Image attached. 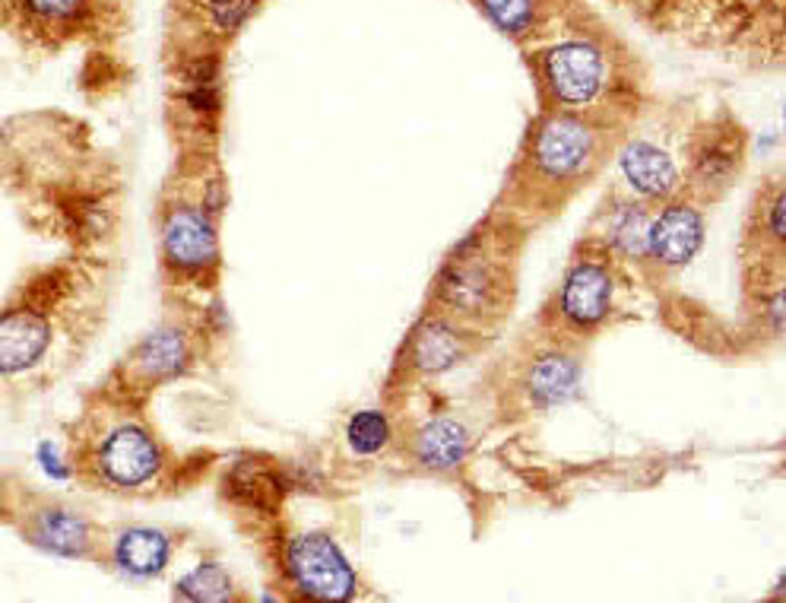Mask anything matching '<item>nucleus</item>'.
Returning <instances> with one entry per match:
<instances>
[{"label":"nucleus","mask_w":786,"mask_h":603,"mask_svg":"<svg viewBox=\"0 0 786 603\" xmlns=\"http://www.w3.org/2000/svg\"><path fill=\"white\" fill-rule=\"evenodd\" d=\"M165 464V448L153 432L137 420H121L89 439L77 470L99 490L143 492L159 483Z\"/></svg>","instance_id":"f257e3e1"},{"label":"nucleus","mask_w":786,"mask_h":603,"mask_svg":"<svg viewBox=\"0 0 786 603\" xmlns=\"http://www.w3.org/2000/svg\"><path fill=\"white\" fill-rule=\"evenodd\" d=\"M162 264L181 280L216 277L222 264L216 217L200 201H175L162 210L159 223Z\"/></svg>","instance_id":"f03ea898"},{"label":"nucleus","mask_w":786,"mask_h":603,"mask_svg":"<svg viewBox=\"0 0 786 603\" xmlns=\"http://www.w3.org/2000/svg\"><path fill=\"white\" fill-rule=\"evenodd\" d=\"M285 579L308 601H352L359 591L355 569L336 540L324 531L289 536L283 553Z\"/></svg>","instance_id":"7ed1b4c3"},{"label":"nucleus","mask_w":786,"mask_h":603,"mask_svg":"<svg viewBox=\"0 0 786 603\" xmlns=\"http://www.w3.org/2000/svg\"><path fill=\"white\" fill-rule=\"evenodd\" d=\"M105 3L109 0H0V29L54 51L102 23Z\"/></svg>","instance_id":"20e7f679"},{"label":"nucleus","mask_w":786,"mask_h":603,"mask_svg":"<svg viewBox=\"0 0 786 603\" xmlns=\"http://www.w3.org/2000/svg\"><path fill=\"white\" fill-rule=\"evenodd\" d=\"M543 83L562 109H584L609 83L606 48L587 36L555 42L543 54Z\"/></svg>","instance_id":"39448f33"},{"label":"nucleus","mask_w":786,"mask_h":603,"mask_svg":"<svg viewBox=\"0 0 786 603\" xmlns=\"http://www.w3.org/2000/svg\"><path fill=\"white\" fill-rule=\"evenodd\" d=\"M530 162L543 181H577L596 162V131L574 114H552L536 128Z\"/></svg>","instance_id":"423d86ee"},{"label":"nucleus","mask_w":786,"mask_h":603,"mask_svg":"<svg viewBox=\"0 0 786 603\" xmlns=\"http://www.w3.org/2000/svg\"><path fill=\"white\" fill-rule=\"evenodd\" d=\"M20 534L26 543L42 550L48 556L87 559L95 550V527L87 514L61 505V502H39L22 512Z\"/></svg>","instance_id":"0eeeda50"},{"label":"nucleus","mask_w":786,"mask_h":603,"mask_svg":"<svg viewBox=\"0 0 786 603\" xmlns=\"http://www.w3.org/2000/svg\"><path fill=\"white\" fill-rule=\"evenodd\" d=\"M437 292L451 312L466 314V318H476L495 305L498 273L492 268V261L473 248V239H466L447 261V268L441 270Z\"/></svg>","instance_id":"6e6552de"},{"label":"nucleus","mask_w":786,"mask_h":603,"mask_svg":"<svg viewBox=\"0 0 786 603\" xmlns=\"http://www.w3.org/2000/svg\"><path fill=\"white\" fill-rule=\"evenodd\" d=\"M191 362H194V340L184 328L169 324L147 334L133 346V353L128 356V375L133 384L153 388V384L184 375Z\"/></svg>","instance_id":"1a4fd4ad"},{"label":"nucleus","mask_w":786,"mask_h":603,"mask_svg":"<svg viewBox=\"0 0 786 603\" xmlns=\"http://www.w3.org/2000/svg\"><path fill=\"white\" fill-rule=\"evenodd\" d=\"M704 242V217L688 201H673L651 220L647 254L663 268H685Z\"/></svg>","instance_id":"9d476101"},{"label":"nucleus","mask_w":786,"mask_h":603,"mask_svg":"<svg viewBox=\"0 0 786 603\" xmlns=\"http://www.w3.org/2000/svg\"><path fill=\"white\" fill-rule=\"evenodd\" d=\"M615 299V280L606 264L599 261H577L562 287V314L565 321L590 331L606 321Z\"/></svg>","instance_id":"9b49d317"},{"label":"nucleus","mask_w":786,"mask_h":603,"mask_svg":"<svg viewBox=\"0 0 786 603\" xmlns=\"http://www.w3.org/2000/svg\"><path fill=\"white\" fill-rule=\"evenodd\" d=\"M172 550H175V543L165 531L147 527V524H133V527H124L111 540V562L128 579L150 581L159 579L169 569Z\"/></svg>","instance_id":"f8f14e48"},{"label":"nucleus","mask_w":786,"mask_h":603,"mask_svg":"<svg viewBox=\"0 0 786 603\" xmlns=\"http://www.w3.org/2000/svg\"><path fill=\"white\" fill-rule=\"evenodd\" d=\"M618 165H622V175L628 181V188L637 191L641 198L663 201L678 188L676 159L669 157L666 150H659L656 143H647V140L628 143L622 150Z\"/></svg>","instance_id":"ddd939ff"},{"label":"nucleus","mask_w":786,"mask_h":603,"mask_svg":"<svg viewBox=\"0 0 786 603\" xmlns=\"http://www.w3.org/2000/svg\"><path fill=\"white\" fill-rule=\"evenodd\" d=\"M466 356L463 350V334L444 318H425L410 336L406 359L419 375H441L454 369L460 359Z\"/></svg>","instance_id":"4468645a"},{"label":"nucleus","mask_w":786,"mask_h":603,"mask_svg":"<svg viewBox=\"0 0 786 603\" xmlns=\"http://www.w3.org/2000/svg\"><path fill=\"white\" fill-rule=\"evenodd\" d=\"M581 362L565 350H548L530 362L524 375L526 398L536 406H562L577 394Z\"/></svg>","instance_id":"2eb2a0df"},{"label":"nucleus","mask_w":786,"mask_h":603,"mask_svg":"<svg viewBox=\"0 0 786 603\" xmlns=\"http://www.w3.org/2000/svg\"><path fill=\"white\" fill-rule=\"evenodd\" d=\"M466 454H470V432L457 420L441 416L415 432L413 458L419 461V468L451 473L466 461Z\"/></svg>","instance_id":"dca6fc26"},{"label":"nucleus","mask_w":786,"mask_h":603,"mask_svg":"<svg viewBox=\"0 0 786 603\" xmlns=\"http://www.w3.org/2000/svg\"><path fill=\"white\" fill-rule=\"evenodd\" d=\"M739 162H743L739 137H707L698 147V153H695V181H698L701 191L714 194V191L726 188L733 181V175L739 172Z\"/></svg>","instance_id":"f3484780"},{"label":"nucleus","mask_w":786,"mask_h":603,"mask_svg":"<svg viewBox=\"0 0 786 603\" xmlns=\"http://www.w3.org/2000/svg\"><path fill=\"white\" fill-rule=\"evenodd\" d=\"M263 0H188V10L210 39H232L258 17Z\"/></svg>","instance_id":"a211bd4d"},{"label":"nucleus","mask_w":786,"mask_h":603,"mask_svg":"<svg viewBox=\"0 0 786 603\" xmlns=\"http://www.w3.org/2000/svg\"><path fill=\"white\" fill-rule=\"evenodd\" d=\"M647 229H651V213L641 203L625 201L609 213L606 239L618 254L641 258V254H647Z\"/></svg>","instance_id":"6ab92c4d"},{"label":"nucleus","mask_w":786,"mask_h":603,"mask_svg":"<svg viewBox=\"0 0 786 603\" xmlns=\"http://www.w3.org/2000/svg\"><path fill=\"white\" fill-rule=\"evenodd\" d=\"M488 23L507 39H526L543 17V0H476Z\"/></svg>","instance_id":"aec40b11"},{"label":"nucleus","mask_w":786,"mask_h":603,"mask_svg":"<svg viewBox=\"0 0 786 603\" xmlns=\"http://www.w3.org/2000/svg\"><path fill=\"white\" fill-rule=\"evenodd\" d=\"M175 597L196 603H219L232 601L235 591H232L229 572L219 562H200V565H194L191 572H184L175 581Z\"/></svg>","instance_id":"412c9836"},{"label":"nucleus","mask_w":786,"mask_h":603,"mask_svg":"<svg viewBox=\"0 0 786 603\" xmlns=\"http://www.w3.org/2000/svg\"><path fill=\"white\" fill-rule=\"evenodd\" d=\"M391 439L393 425L387 420V413H381V410H359L346 423V445H350L352 454H362V458L381 454L384 448L391 445Z\"/></svg>","instance_id":"4be33fe9"},{"label":"nucleus","mask_w":786,"mask_h":603,"mask_svg":"<svg viewBox=\"0 0 786 603\" xmlns=\"http://www.w3.org/2000/svg\"><path fill=\"white\" fill-rule=\"evenodd\" d=\"M784 203H786V194H784V188H780V184H774L770 198H767V201L762 203V225H765L767 242H774L777 248L784 245V239H786V232H784Z\"/></svg>","instance_id":"5701e85b"},{"label":"nucleus","mask_w":786,"mask_h":603,"mask_svg":"<svg viewBox=\"0 0 786 603\" xmlns=\"http://www.w3.org/2000/svg\"><path fill=\"white\" fill-rule=\"evenodd\" d=\"M36 461H39V468H42L44 476H51L54 483H64V480L73 476V470H77L70 461L61 458L58 445H51V442H42V445L36 448Z\"/></svg>","instance_id":"b1692460"}]
</instances>
